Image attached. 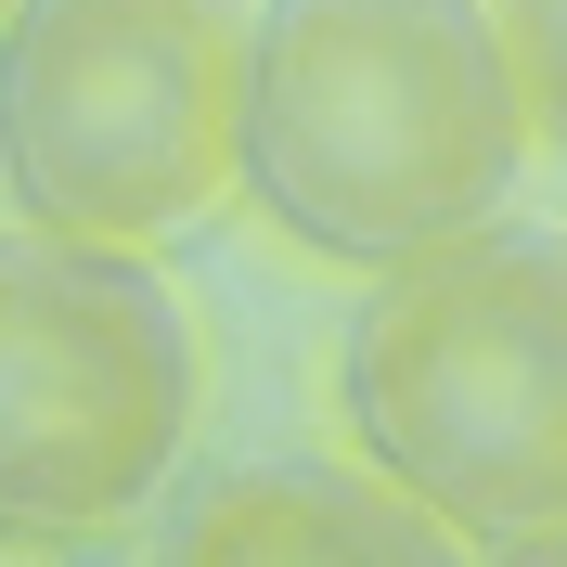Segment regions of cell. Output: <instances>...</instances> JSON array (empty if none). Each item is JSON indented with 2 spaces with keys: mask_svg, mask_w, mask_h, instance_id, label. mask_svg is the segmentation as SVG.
Returning a JSON list of instances; mask_svg holds the SVG:
<instances>
[{
  "mask_svg": "<svg viewBox=\"0 0 567 567\" xmlns=\"http://www.w3.org/2000/svg\"><path fill=\"white\" fill-rule=\"evenodd\" d=\"M542 155L491 0H258L233 194L322 271H400L503 219Z\"/></svg>",
  "mask_w": 567,
  "mask_h": 567,
  "instance_id": "cell-1",
  "label": "cell"
},
{
  "mask_svg": "<svg viewBox=\"0 0 567 567\" xmlns=\"http://www.w3.org/2000/svg\"><path fill=\"white\" fill-rule=\"evenodd\" d=\"M336 413L349 452L477 555L567 529V233L477 219L374 271L336 336Z\"/></svg>",
  "mask_w": 567,
  "mask_h": 567,
  "instance_id": "cell-2",
  "label": "cell"
},
{
  "mask_svg": "<svg viewBox=\"0 0 567 567\" xmlns=\"http://www.w3.org/2000/svg\"><path fill=\"white\" fill-rule=\"evenodd\" d=\"M194 310L155 246L0 233V555H91L181 491L194 439Z\"/></svg>",
  "mask_w": 567,
  "mask_h": 567,
  "instance_id": "cell-3",
  "label": "cell"
},
{
  "mask_svg": "<svg viewBox=\"0 0 567 567\" xmlns=\"http://www.w3.org/2000/svg\"><path fill=\"white\" fill-rule=\"evenodd\" d=\"M246 0H13L0 194L39 233L168 246L233 194Z\"/></svg>",
  "mask_w": 567,
  "mask_h": 567,
  "instance_id": "cell-4",
  "label": "cell"
},
{
  "mask_svg": "<svg viewBox=\"0 0 567 567\" xmlns=\"http://www.w3.org/2000/svg\"><path fill=\"white\" fill-rule=\"evenodd\" d=\"M142 567H477V542L374 464L258 452V464H194L155 503Z\"/></svg>",
  "mask_w": 567,
  "mask_h": 567,
  "instance_id": "cell-5",
  "label": "cell"
},
{
  "mask_svg": "<svg viewBox=\"0 0 567 567\" xmlns=\"http://www.w3.org/2000/svg\"><path fill=\"white\" fill-rule=\"evenodd\" d=\"M491 13H503L516 78H529V130H542V155H567V0H491Z\"/></svg>",
  "mask_w": 567,
  "mask_h": 567,
  "instance_id": "cell-6",
  "label": "cell"
},
{
  "mask_svg": "<svg viewBox=\"0 0 567 567\" xmlns=\"http://www.w3.org/2000/svg\"><path fill=\"white\" fill-rule=\"evenodd\" d=\"M477 567H567V529H529V542H491Z\"/></svg>",
  "mask_w": 567,
  "mask_h": 567,
  "instance_id": "cell-7",
  "label": "cell"
},
{
  "mask_svg": "<svg viewBox=\"0 0 567 567\" xmlns=\"http://www.w3.org/2000/svg\"><path fill=\"white\" fill-rule=\"evenodd\" d=\"M0 27H13V0H0Z\"/></svg>",
  "mask_w": 567,
  "mask_h": 567,
  "instance_id": "cell-8",
  "label": "cell"
}]
</instances>
